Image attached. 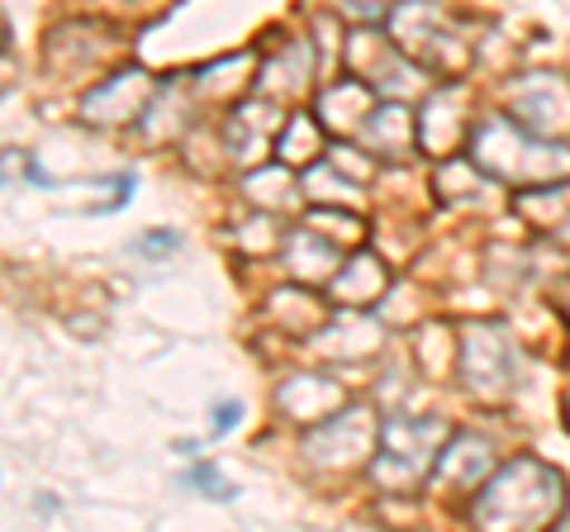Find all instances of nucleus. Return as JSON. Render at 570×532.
Instances as JSON below:
<instances>
[{
    "label": "nucleus",
    "instance_id": "nucleus-1",
    "mask_svg": "<svg viewBox=\"0 0 570 532\" xmlns=\"http://www.w3.org/2000/svg\"><path fill=\"white\" fill-rule=\"evenodd\" d=\"M528 456L513 461V466H504V475L480 494L475 500V519L480 523H499V528H513V523H547L551 513H557L561 504V485H547L538 494H528Z\"/></svg>",
    "mask_w": 570,
    "mask_h": 532
},
{
    "label": "nucleus",
    "instance_id": "nucleus-2",
    "mask_svg": "<svg viewBox=\"0 0 570 532\" xmlns=\"http://www.w3.org/2000/svg\"><path fill=\"white\" fill-rule=\"evenodd\" d=\"M190 485H200V494H214V500H234V490H228L219 475H214V466H195L190 471Z\"/></svg>",
    "mask_w": 570,
    "mask_h": 532
},
{
    "label": "nucleus",
    "instance_id": "nucleus-3",
    "mask_svg": "<svg viewBox=\"0 0 570 532\" xmlns=\"http://www.w3.org/2000/svg\"><path fill=\"white\" fill-rule=\"evenodd\" d=\"M238 423V404L234 400H224V404H214V433H228Z\"/></svg>",
    "mask_w": 570,
    "mask_h": 532
}]
</instances>
